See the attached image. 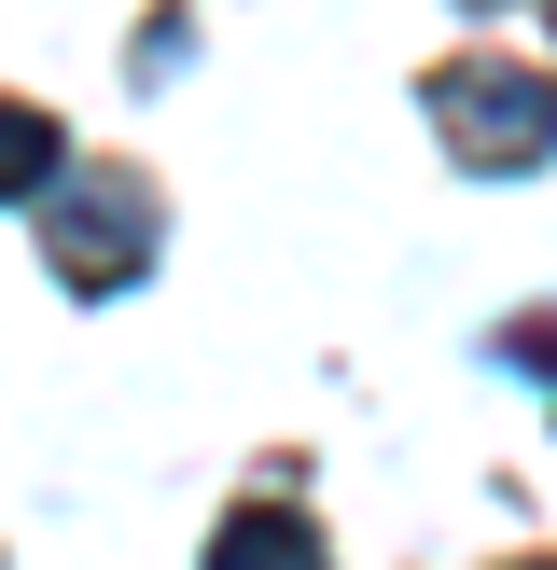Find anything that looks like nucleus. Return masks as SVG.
Listing matches in <instances>:
<instances>
[{
    "instance_id": "nucleus-1",
    "label": "nucleus",
    "mask_w": 557,
    "mask_h": 570,
    "mask_svg": "<svg viewBox=\"0 0 557 570\" xmlns=\"http://www.w3.org/2000/svg\"><path fill=\"white\" fill-rule=\"evenodd\" d=\"M42 209H56L42 250H56V278H70V293H126V278L154 265V237H167V223H154V181H126V167H84V181L56 167Z\"/></svg>"
},
{
    "instance_id": "nucleus-4",
    "label": "nucleus",
    "mask_w": 557,
    "mask_h": 570,
    "mask_svg": "<svg viewBox=\"0 0 557 570\" xmlns=\"http://www.w3.org/2000/svg\"><path fill=\"white\" fill-rule=\"evenodd\" d=\"M251 557H321V529L306 515H237L223 529V570H251Z\"/></svg>"
},
{
    "instance_id": "nucleus-2",
    "label": "nucleus",
    "mask_w": 557,
    "mask_h": 570,
    "mask_svg": "<svg viewBox=\"0 0 557 570\" xmlns=\"http://www.w3.org/2000/svg\"><path fill=\"white\" fill-rule=\"evenodd\" d=\"M432 111L460 167H544V70H446Z\"/></svg>"
},
{
    "instance_id": "nucleus-3",
    "label": "nucleus",
    "mask_w": 557,
    "mask_h": 570,
    "mask_svg": "<svg viewBox=\"0 0 557 570\" xmlns=\"http://www.w3.org/2000/svg\"><path fill=\"white\" fill-rule=\"evenodd\" d=\"M56 167H70V139H56V111H28V98H0V209H14V195H42Z\"/></svg>"
}]
</instances>
